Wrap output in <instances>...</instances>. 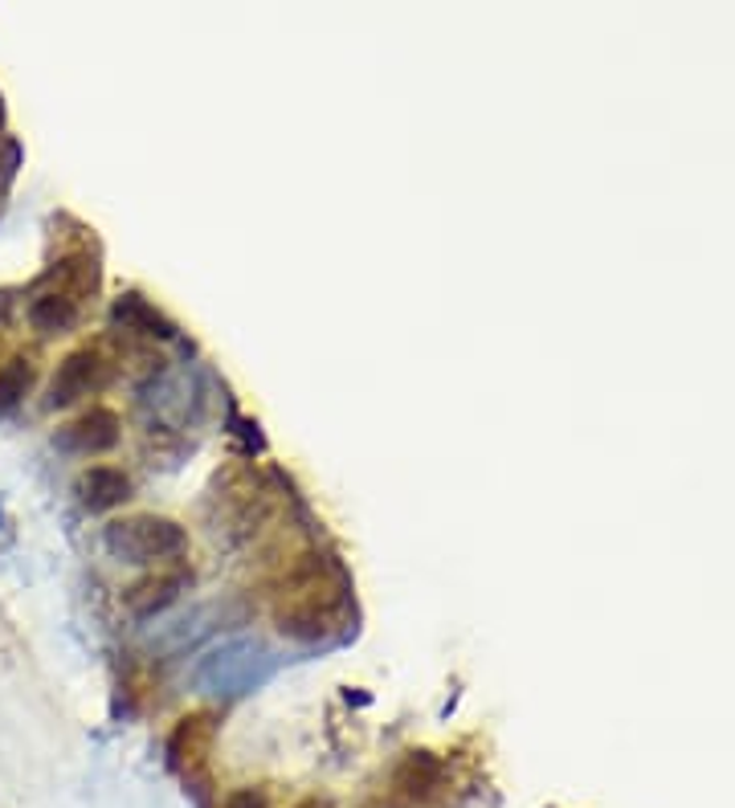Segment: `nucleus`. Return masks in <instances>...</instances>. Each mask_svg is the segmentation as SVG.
<instances>
[{"label":"nucleus","instance_id":"1","mask_svg":"<svg viewBox=\"0 0 735 808\" xmlns=\"http://www.w3.org/2000/svg\"><path fill=\"white\" fill-rule=\"evenodd\" d=\"M107 551L123 563H164L176 560L188 548V535L180 523L159 519V515H131V519H115L102 535Z\"/></svg>","mask_w":735,"mask_h":808},{"label":"nucleus","instance_id":"2","mask_svg":"<svg viewBox=\"0 0 735 808\" xmlns=\"http://www.w3.org/2000/svg\"><path fill=\"white\" fill-rule=\"evenodd\" d=\"M266 674H270V653L258 641H230L197 665V686L213 694H242L254 691Z\"/></svg>","mask_w":735,"mask_h":808},{"label":"nucleus","instance_id":"3","mask_svg":"<svg viewBox=\"0 0 735 808\" xmlns=\"http://www.w3.org/2000/svg\"><path fill=\"white\" fill-rule=\"evenodd\" d=\"M107 380V363L94 347H82V351H70L66 360L58 363V372L49 380V408H66V404L82 401L90 392L99 389Z\"/></svg>","mask_w":735,"mask_h":808},{"label":"nucleus","instance_id":"4","mask_svg":"<svg viewBox=\"0 0 735 808\" xmlns=\"http://www.w3.org/2000/svg\"><path fill=\"white\" fill-rule=\"evenodd\" d=\"M58 446L74 449V453H107V449L119 446V417L111 408H90L74 425L62 429Z\"/></svg>","mask_w":735,"mask_h":808},{"label":"nucleus","instance_id":"5","mask_svg":"<svg viewBox=\"0 0 735 808\" xmlns=\"http://www.w3.org/2000/svg\"><path fill=\"white\" fill-rule=\"evenodd\" d=\"M209 748H213V722H209V715H188V719H180L172 739H168L172 764L180 767V772H188V776L204 764Z\"/></svg>","mask_w":735,"mask_h":808},{"label":"nucleus","instance_id":"6","mask_svg":"<svg viewBox=\"0 0 735 808\" xmlns=\"http://www.w3.org/2000/svg\"><path fill=\"white\" fill-rule=\"evenodd\" d=\"M78 498L87 510H111L131 498V478L115 465H90L87 474L78 478Z\"/></svg>","mask_w":735,"mask_h":808},{"label":"nucleus","instance_id":"7","mask_svg":"<svg viewBox=\"0 0 735 808\" xmlns=\"http://www.w3.org/2000/svg\"><path fill=\"white\" fill-rule=\"evenodd\" d=\"M30 323L42 335H62L70 332L78 323V299H70L66 290H54V294H42L37 303L30 306Z\"/></svg>","mask_w":735,"mask_h":808},{"label":"nucleus","instance_id":"8","mask_svg":"<svg viewBox=\"0 0 735 808\" xmlns=\"http://www.w3.org/2000/svg\"><path fill=\"white\" fill-rule=\"evenodd\" d=\"M185 584H188L185 572H164V576L144 580L140 588H131V608H135L140 617H152V613H159V608L172 605Z\"/></svg>","mask_w":735,"mask_h":808},{"label":"nucleus","instance_id":"9","mask_svg":"<svg viewBox=\"0 0 735 808\" xmlns=\"http://www.w3.org/2000/svg\"><path fill=\"white\" fill-rule=\"evenodd\" d=\"M397 788H401L409 800H425L433 788H442V764L430 760L425 751H413V755L401 764V772H397Z\"/></svg>","mask_w":735,"mask_h":808},{"label":"nucleus","instance_id":"10","mask_svg":"<svg viewBox=\"0 0 735 808\" xmlns=\"http://www.w3.org/2000/svg\"><path fill=\"white\" fill-rule=\"evenodd\" d=\"M115 323L123 332H140V335H172V323L159 315L156 306L140 299V294H127L115 303Z\"/></svg>","mask_w":735,"mask_h":808},{"label":"nucleus","instance_id":"11","mask_svg":"<svg viewBox=\"0 0 735 808\" xmlns=\"http://www.w3.org/2000/svg\"><path fill=\"white\" fill-rule=\"evenodd\" d=\"M33 384V368L25 360H13L0 368V408H13Z\"/></svg>","mask_w":735,"mask_h":808},{"label":"nucleus","instance_id":"12","mask_svg":"<svg viewBox=\"0 0 735 808\" xmlns=\"http://www.w3.org/2000/svg\"><path fill=\"white\" fill-rule=\"evenodd\" d=\"M225 808H266V796L254 793V788H242V793H233L225 800Z\"/></svg>","mask_w":735,"mask_h":808},{"label":"nucleus","instance_id":"13","mask_svg":"<svg viewBox=\"0 0 735 808\" xmlns=\"http://www.w3.org/2000/svg\"><path fill=\"white\" fill-rule=\"evenodd\" d=\"M299 808H323V805H315V800H307V805H299Z\"/></svg>","mask_w":735,"mask_h":808}]
</instances>
